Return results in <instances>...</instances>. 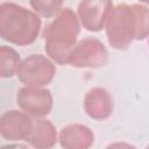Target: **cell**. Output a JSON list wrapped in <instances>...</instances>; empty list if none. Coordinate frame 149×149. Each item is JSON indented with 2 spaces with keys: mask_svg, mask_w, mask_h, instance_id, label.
I'll return each mask as SVG.
<instances>
[{
  "mask_svg": "<svg viewBox=\"0 0 149 149\" xmlns=\"http://www.w3.org/2000/svg\"><path fill=\"white\" fill-rule=\"evenodd\" d=\"M16 104L30 118L42 119L52 111L54 99L48 88L24 86L16 93Z\"/></svg>",
  "mask_w": 149,
  "mask_h": 149,
  "instance_id": "obj_6",
  "label": "cell"
},
{
  "mask_svg": "<svg viewBox=\"0 0 149 149\" xmlns=\"http://www.w3.org/2000/svg\"><path fill=\"white\" fill-rule=\"evenodd\" d=\"M34 121L23 112L10 109L0 118V134L7 141H26L31 134Z\"/></svg>",
  "mask_w": 149,
  "mask_h": 149,
  "instance_id": "obj_8",
  "label": "cell"
},
{
  "mask_svg": "<svg viewBox=\"0 0 149 149\" xmlns=\"http://www.w3.org/2000/svg\"><path fill=\"white\" fill-rule=\"evenodd\" d=\"M113 7L114 3L108 0L81 1L77 8V15L87 31L97 33L105 28L108 13Z\"/></svg>",
  "mask_w": 149,
  "mask_h": 149,
  "instance_id": "obj_7",
  "label": "cell"
},
{
  "mask_svg": "<svg viewBox=\"0 0 149 149\" xmlns=\"http://www.w3.org/2000/svg\"><path fill=\"white\" fill-rule=\"evenodd\" d=\"M108 52L104 43L95 37H86L73 48L69 64L78 69H98L106 64Z\"/></svg>",
  "mask_w": 149,
  "mask_h": 149,
  "instance_id": "obj_5",
  "label": "cell"
},
{
  "mask_svg": "<svg viewBox=\"0 0 149 149\" xmlns=\"http://www.w3.org/2000/svg\"><path fill=\"white\" fill-rule=\"evenodd\" d=\"M146 149H149V146H147V147H146Z\"/></svg>",
  "mask_w": 149,
  "mask_h": 149,
  "instance_id": "obj_16",
  "label": "cell"
},
{
  "mask_svg": "<svg viewBox=\"0 0 149 149\" xmlns=\"http://www.w3.org/2000/svg\"><path fill=\"white\" fill-rule=\"evenodd\" d=\"M79 33L78 15L70 7H64L43 30L44 50L50 59L61 65L69 64Z\"/></svg>",
  "mask_w": 149,
  "mask_h": 149,
  "instance_id": "obj_2",
  "label": "cell"
},
{
  "mask_svg": "<svg viewBox=\"0 0 149 149\" xmlns=\"http://www.w3.org/2000/svg\"><path fill=\"white\" fill-rule=\"evenodd\" d=\"M58 141L63 149H90L94 143V133L85 125L71 123L61 129Z\"/></svg>",
  "mask_w": 149,
  "mask_h": 149,
  "instance_id": "obj_10",
  "label": "cell"
},
{
  "mask_svg": "<svg viewBox=\"0 0 149 149\" xmlns=\"http://www.w3.org/2000/svg\"><path fill=\"white\" fill-rule=\"evenodd\" d=\"M84 109L91 119L105 120L113 113V98L106 88L93 87L84 97Z\"/></svg>",
  "mask_w": 149,
  "mask_h": 149,
  "instance_id": "obj_9",
  "label": "cell"
},
{
  "mask_svg": "<svg viewBox=\"0 0 149 149\" xmlns=\"http://www.w3.org/2000/svg\"><path fill=\"white\" fill-rule=\"evenodd\" d=\"M56 74V66L51 59L41 54H34L21 61L17 78L24 86L43 87L50 84Z\"/></svg>",
  "mask_w": 149,
  "mask_h": 149,
  "instance_id": "obj_4",
  "label": "cell"
},
{
  "mask_svg": "<svg viewBox=\"0 0 149 149\" xmlns=\"http://www.w3.org/2000/svg\"><path fill=\"white\" fill-rule=\"evenodd\" d=\"M105 149H136V147L128 142H113L108 144Z\"/></svg>",
  "mask_w": 149,
  "mask_h": 149,
  "instance_id": "obj_14",
  "label": "cell"
},
{
  "mask_svg": "<svg viewBox=\"0 0 149 149\" xmlns=\"http://www.w3.org/2000/svg\"><path fill=\"white\" fill-rule=\"evenodd\" d=\"M27 142L34 149H51L57 142V132L54 123L45 119L34 121L33 130Z\"/></svg>",
  "mask_w": 149,
  "mask_h": 149,
  "instance_id": "obj_11",
  "label": "cell"
},
{
  "mask_svg": "<svg viewBox=\"0 0 149 149\" xmlns=\"http://www.w3.org/2000/svg\"><path fill=\"white\" fill-rule=\"evenodd\" d=\"M0 149H16V146H14V144H6V146H2Z\"/></svg>",
  "mask_w": 149,
  "mask_h": 149,
  "instance_id": "obj_15",
  "label": "cell"
},
{
  "mask_svg": "<svg viewBox=\"0 0 149 149\" xmlns=\"http://www.w3.org/2000/svg\"><path fill=\"white\" fill-rule=\"evenodd\" d=\"M41 30L40 16L15 2L0 3L1 38L15 45H29Z\"/></svg>",
  "mask_w": 149,
  "mask_h": 149,
  "instance_id": "obj_3",
  "label": "cell"
},
{
  "mask_svg": "<svg viewBox=\"0 0 149 149\" xmlns=\"http://www.w3.org/2000/svg\"><path fill=\"white\" fill-rule=\"evenodd\" d=\"M21 64L20 55L10 47H0V77L10 78L17 73V69Z\"/></svg>",
  "mask_w": 149,
  "mask_h": 149,
  "instance_id": "obj_12",
  "label": "cell"
},
{
  "mask_svg": "<svg viewBox=\"0 0 149 149\" xmlns=\"http://www.w3.org/2000/svg\"><path fill=\"white\" fill-rule=\"evenodd\" d=\"M106 36L112 48L127 49L133 41H143L149 36V8L142 3H118L109 10Z\"/></svg>",
  "mask_w": 149,
  "mask_h": 149,
  "instance_id": "obj_1",
  "label": "cell"
},
{
  "mask_svg": "<svg viewBox=\"0 0 149 149\" xmlns=\"http://www.w3.org/2000/svg\"><path fill=\"white\" fill-rule=\"evenodd\" d=\"M148 44H149V41H148Z\"/></svg>",
  "mask_w": 149,
  "mask_h": 149,
  "instance_id": "obj_17",
  "label": "cell"
},
{
  "mask_svg": "<svg viewBox=\"0 0 149 149\" xmlns=\"http://www.w3.org/2000/svg\"><path fill=\"white\" fill-rule=\"evenodd\" d=\"M30 6L37 15L43 17H51L57 15L63 9V1L55 0H31Z\"/></svg>",
  "mask_w": 149,
  "mask_h": 149,
  "instance_id": "obj_13",
  "label": "cell"
}]
</instances>
